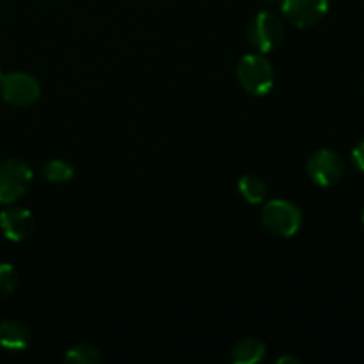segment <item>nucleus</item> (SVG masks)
Listing matches in <instances>:
<instances>
[{
  "label": "nucleus",
  "instance_id": "f257e3e1",
  "mask_svg": "<svg viewBox=\"0 0 364 364\" xmlns=\"http://www.w3.org/2000/svg\"><path fill=\"white\" fill-rule=\"evenodd\" d=\"M237 75L242 87L255 96L269 95L276 82L272 64L262 53H249V55L242 57L237 68Z\"/></svg>",
  "mask_w": 364,
  "mask_h": 364
},
{
  "label": "nucleus",
  "instance_id": "f03ea898",
  "mask_svg": "<svg viewBox=\"0 0 364 364\" xmlns=\"http://www.w3.org/2000/svg\"><path fill=\"white\" fill-rule=\"evenodd\" d=\"M302 212L295 203L287 199H274L263 206L262 223L276 237L290 238L301 230Z\"/></svg>",
  "mask_w": 364,
  "mask_h": 364
},
{
  "label": "nucleus",
  "instance_id": "7ed1b4c3",
  "mask_svg": "<svg viewBox=\"0 0 364 364\" xmlns=\"http://www.w3.org/2000/svg\"><path fill=\"white\" fill-rule=\"evenodd\" d=\"M32 183V169L20 159H9L0 164V203L13 205L27 194Z\"/></svg>",
  "mask_w": 364,
  "mask_h": 364
},
{
  "label": "nucleus",
  "instance_id": "20e7f679",
  "mask_svg": "<svg viewBox=\"0 0 364 364\" xmlns=\"http://www.w3.org/2000/svg\"><path fill=\"white\" fill-rule=\"evenodd\" d=\"M0 95L14 107H28L41 96V85L28 73H7L0 77Z\"/></svg>",
  "mask_w": 364,
  "mask_h": 364
},
{
  "label": "nucleus",
  "instance_id": "39448f33",
  "mask_svg": "<svg viewBox=\"0 0 364 364\" xmlns=\"http://www.w3.org/2000/svg\"><path fill=\"white\" fill-rule=\"evenodd\" d=\"M284 36V27L279 18L272 13L256 14L249 25V41L258 52L269 53L281 45Z\"/></svg>",
  "mask_w": 364,
  "mask_h": 364
},
{
  "label": "nucleus",
  "instance_id": "423d86ee",
  "mask_svg": "<svg viewBox=\"0 0 364 364\" xmlns=\"http://www.w3.org/2000/svg\"><path fill=\"white\" fill-rule=\"evenodd\" d=\"M308 174L320 187H333L345 176V162L333 149H320L308 160Z\"/></svg>",
  "mask_w": 364,
  "mask_h": 364
},
{
  "label": "nucleus",
  "instance_id": "0eeeda50",
  "mask_svg": "<svg viewBox=\"0 0 364 364\" xmlns=\"http://www.w3.org/2000/svg\"><path fill=\"white\" fill-rule=\"evenodd\" d=\"M281 11L291 25L309 28L318 25L329 11V0H283Z\"/></svg>",
  "mask_w": 364,
  "mask_h": 364
},
{
  "label": "nucleus",
  "instance_id": "6e6552de",
  "mask_svg": "<svg viewBox=\"0 0 364 364\" xmlns=\"http://www.w3.org/2000/svg\"><path fill=\"white\" fill-rule=\"evenodd\" d=\"M36 220L28 210L11 206L0 213V230L11 242H23L34 233Z\"/></svg>",
  "mask_w": 364,
  "mask_h": 364
},
{
  "label": "nucleus",
  "instance_id": "1a4fd4ad",
  "mask_svg": "<svg viewBox=\"0 0 364 364\" xmlns=\"http://www.w3.org/2000/svg\"><path fill=\"white\" fill-rule=\"evenodd\" d=\"M31 343V329L20 320L0 322V348L7 352H21Z\"/></svg>",
  "mask_w": 364,
  "mask_h": 364
},
{
  "label": "nucleus",
  "instance_id": "9d476101",
  "mask_svg": "<svg viewBox=\"0 0 364 364\" xmlns=\"http://www.w3.org/2000/svg\"><path fill=\"white\" fill-rule=\"evenodd\" d=\"M267 347L258 338H244L233 345L230 352V361L235 364H256L263 361Z\"/></svg>",
  "mask_w": 364,
  "mask_h": 364
},
{
  "label": "nucleus",
  "instance_id": "9b49d317",
  "mask_svg": "<svg viewBox=\"0 0 364 364\" xmlns=\"http://www.w3.org/2000/svg\"><path fill=\"white\" fill-rule=\"evenodd\" d=\"M238 192H240V196L247 203L258 205V203L265 201L267 194H269V187H267V183L259 176L245 174L238 181Z\"/></svg>",
  "mask_w": 364,
  "mask_h": 364
},
{
  "label": "nucleus",
  "instance_id": "f8f14e48",
  "mask_svg": "<svg viewBox=\"0 0 364 364\" xmlns=\"http://www.w3.org/2000/svg\"><path fill=\"white\" fill-rule=\"evenodd\" d=\"M43 176L50 181V183H66V181L73 180L75 169L70 162L64 160H50L43 166Z\"/></svg>",
  "mask_w": 364,
  "mask_h": 364
},
{
  "label": "nucleus",
  "instance_id": "ddd939ff",
  "mask_svg": "<svg viewBox=\"0 0 364 364\" xmlns=\"http://www.w3.org/2000/svg\"><path fill=\"white\" fill-rule=\"evenodd\" d=\"M64 361L71 364H100L102 363V354L96 347L89 343L75 345L64 355Z\"/></svg>",
  "mask_w": 364,
  "mask_h": 364
},
{
  "label": "nucleus",
  "instance_id": "4468645a",
  "mask_svg": "<svg viewBox=\"0 0 364 364\" xmlns=\"http://www.w3.org/2000/svg\"><path fill=\"white\" fill-rule=\"evenodd\" d=\"M18 287V274L11 263H0V297H9Z\"/></svg>",
  "mask_w": 364,
  "mask_h": 364
},
{
  "label": "nucleus",
  "instance_id": "2eb2a0df",
  "mask_svg": "<svg viewBox=\"0 0 364 364\" xmlns=\"http://www.w3.org/2000/svg\"><path fill=\"white\" fill-rule=\"evenodd\" d=\"M352 162H354V166L358 167L359 171L364 173V139L355 146L354 151H352Z\"/></svg>",
  "mask_w": 364,
  "mask_h": 364
},
{
  "label": "nucleus",
  "instance_id": "dca6fc26",
  "mask_svg": "<svg viewBox=\"0 0 364 364\" xmlns=\"http://www.w3.org/2000/svg\"><path fill=\"white\" fill-rule=\"evenodd\" d=\"M277 363L279 364H287V363H291V364H299L301 361H299L297 358H295V355H283V358H279L277 359Z\"/></svg>",
  "mask_w": 364,
  "mask_h": 364
},
{
  "label": "nucleus",
  "instance_id": "f3484780",
  "mask_svg": "<svg viewBox=\"0 0 364 364\" xmlns=\"http://www.w3.org/2000/svg\"><path fill=\"white\" fill-rule=\"evenodd\" d=\"M363 223H364V208H363Z\"/></svg>",
  "mask_w": 364,
  "mask_h": 364
},
{
  "label": "nucleus",
  "instance_id": "a211bd4d",
  "mask_svg": "<svg viewBox=\"0 0 364 364\" xmlns=\"http://www.w3.org/2000/svg\"><path fill=\"white\" fill-rule=\"evenodd\" d=\"M267 2H276V0H267Z\"/></svg>",
  "mask_w": 364,
  "mask_h": 364
},
{
  "label": "nucleus",
  "instance_id": "6ab92c4d",
  "mask_svg": "<svg viewBox=\"0 0 364 364\" xmlns=\"http://www.w3.org/2000/svg\"><path fill=\"white\" fill-rule=\"evenodd\" d=\"M2 75H4V73H2V71H0V77H2Z\"/></svg>",
  "mask_w": 364,
  "mask_h": 364
}]
</instances>
